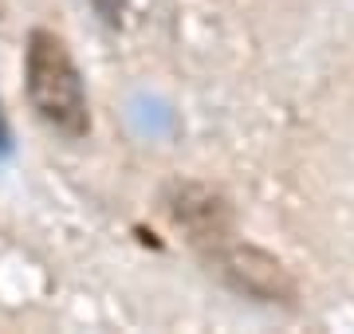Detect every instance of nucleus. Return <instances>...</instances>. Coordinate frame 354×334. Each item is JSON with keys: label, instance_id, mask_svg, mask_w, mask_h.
<instances>
[{"label": "nucleus", "instance_id": "nucleus-2", "mask_svg": "<svg viewBox=\"0 0 354 334\" xmlns=\"http://www.w3.org/2000/svg\"><path fill=\"white\" fill-rule=\"evenodd\" d=\"M205 256H209V268L232 291H241V295L256 299V303H283V307L295 303V279L288 275V268L276 256H268L264 248L228 236L225 244L209 248Z\"/></svg>", "mask_w": 354, "mask_h": 334}, {"label": "nucleus", "instance_id": "nucleus-5", "mask_svg": "<svg viewBox=\"0 0 354 334\" xmlns=\"http://www.w3.org/2000/svg\"><path fill=\"white\" fill-rule=\"evenodd\" d=\"M12 154V138H8V126H4V115H0V161Z\"/></svg>", "mask_w": 354, "mask_h": 334}, {"label": "nucleus", "instance_id": "nucleus-4", "mask_svg": "<svg viewBox=\"0 0 354 334\" xmlns=\"http://www.w3.org/2000/svg\"><path fill=\"white\" fill-rule=\"evenodd\" d=\"M87 4L95 8V16L102 24H111V28L122 24V0H87Z\"/></svg>", "mask_w": 354, "mask_h": 334}, {"label": "nucleus", "instance_id": "nucleus-1", "mask_svg": "<svg viewBox=\"0 0 354 334\" xmlns=\"http://www.w3.org/2000/svg\"><path fill=\"white\" fill-rule=\"evenodd\" d=\"M24 90L28 103L36 110L44 126H51L59 138L79 141L91 130V110H87V90L79 75L75 59L67 52V43L55 32L36 28L28 36L24 52Z\"/></svg>", "mask_w": 354, "mask_h": 334}, {"label": "nucleus", "instance_id": "nucleus-3", "mask_svg": "<svg viewBox=\"0 0 354 334\" xmlns=\"http://www.w3.org/2000/svg\"><path fill=\"white\" fill-rule=\"evenodd\" d=\"M165 213L197 248H216L232 236V208L216 189L197 181H174L165 189Z\"/></svg>", "mask_w": 354, "mask_h": 334}]
</instances>
